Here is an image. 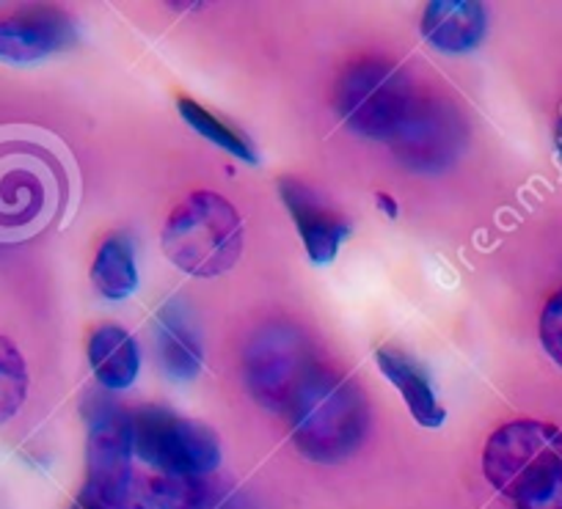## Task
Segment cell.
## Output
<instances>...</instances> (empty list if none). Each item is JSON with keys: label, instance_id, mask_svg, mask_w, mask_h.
Listing matches in <instances>:
<instances>
[{"label": "cell", "instance_id": "obj_12", "mask_svg": "<svg viewBox=\"0 0 562 509\" xmlns=\"http://www.w3.org/2000/svg\"><path fill=\"white\" fill-rule=\"evenodd\" d=\"M221 490L207 476H135L124 509H215Z\"/></svg>", "mask_w": 562, "mask_h": 509}, {"label": "cell", "instance_id": "obj_9", "mask_svg": "<svg viewBox=\"0 0 562 509\" xmlns=\"http://www.w3.org/2000/svg\"><path fill=\"white\" fill-rule=\"evenodd\" d=\"M89 487L97 498L111 509H124L130 490H133V432H130V416L108 399H97L89 410Z\"/></svg>", "mask_w": 562, "mask_h": 509}, {"label": "cell", "instance_id": "obj_17", "mask_svg": "<svg viewBox=\"0 0 562 509\" xmlns=\"http://www.w3.org/2000/svg\"><path fill=\"white\" fill-rule=\"evenodd\" d=\"M158 344H160V361H164L166 372L175 381H193L202 366V344H199L196 333L188 328L182 312L175 306L169 312L160 314L158 319Z\"/></svg>", "mask_w": 562, "mask_h": 509}, {"label": "cell", "instance_id": "obj_5", "mask_svg": "<svg viewBox=\"0 0 562 509\" xmlns=\"http://www.w3.org/2000/svg\"><path fill=\"white\" fill-rule=\"evenodd\" d=\"M408 78L386 58H361L337 86V111L353 133L389 140L414 102Z\"/></svg>", "mask_w": 562, "mask_h": 509}, {"label": "cell", "instance_id": "obj_24", "mask_svg": "<svg viewBox=\"0 0 562 509\" xmlns=\"http://www.w3.org/2000/svg\"><path fill=\"white\" fill-rule=\"evenodd\" d=\"M554 140H557V149H560V155H562V113H560V118H557V129H554Z\"/></svg>", "mask_w": 562, "mask_h": 509}, {"label": "cell", "instance_id": "obj_19", "mask_svg": "<svg viewBox=\"0 0 562 509\" xmlns=\"http://www.w3.org/2000/svg\"><path fill=\"white\" fill-rule=\"evenodd\" d=\"M25 394H29V366L23 353L7 336H0V425H7L20 414Z\"/></svg>", "mask_w": 562, "mask_h": 509}, {"label": "cell", "instance_id": "obj_6", "mask_svg": "<svg viewBox=\"0 0 562 509\" xmlns=\"http://www.w3.org/2000/svg\"><path fill=\"white\" fill-rule=\"evenodd\" d=\"M315 370L310 339L290 323H270L251 336L243 353V377L259 405L290 410L306 375Z\"/></svg>", "mask_w": 562, "mask_h": 509}, {"label": "cell", "instance_id": "obj_8", "mask_svg": "<svg viewBox=\"0 0 562 509\" xmlns=\"http://www.w3.org/2000/svg\"><path fill=\"white\" fill-rule=\"evenodd\" d=\"M562 460V432L543 421L521 419L499 427L483 452L485 479L513 501L532 476Z\"/></svg>", "mask_w": 562, "mask_h": 509}, {"label": "cell", "instance_id": "obj_18", "mask_svg": "<svg viewBox=\"0 0 562 509\" xmlns=\"http://www.w3.org/2000/svg\"><path fill=\"white\" fill-rule=\"evenodd\" d=\"M177 108H180L182 118H186V122L191 124L199 135H204L210 144L221 146V149H226L232 157L248 162V166H254V162H257V151H254V146L248 144V138H243L240 133H235L232 127H226L218 116H213L210 111H204L199 102L180 100L177 102Z\"/></svg>", "mask_w": 562, "mask_h": 509}, {"label": "cell", "instance_id": "obj_2", "mask_svg": "<svg viewBox=\"0 0 562 509\" xmlns=\"http://www.w3.org/2000/svg\"><path fill=\"white\" fill-rule=\"evenodd\" d=\"M293 441L304 457L315 463H339L361 446L370 427V410L361 388L334 370L306 375L290 405Z\"/></svg>", "mask_w": 562, "mask_h": 509}, {"label": "cell", "instance_id": "obj_16", "mask_svg": "<svg viewBox=\"0 0 562 509\" xmlns=\"http://www.w3.org/2000/svg\"><path fill=\"white\" fill-rule=\"evenodd\" d=\"M91 284L108 301H124L138 290L133 242L124 235H111L97 251L91 264Z\"/></svg>", "mask_w": 562, "mask_h": 509}, {"label": "cell", "instance_id": "obj_1", "mask_svg": "<svg viewBox=\"0 0 562 509\" xmlns=\"http://www.w3.org/2000/svg\"><path fill=\"white\" fill-rule=\"evenodd\" d=\"M78 166L61 138L29 124L0 127V242L42 235L72 204Z\"/></svg>", "mask_w": 562, "mask_h": 509}, {"label": "cell", "instance_id": "obj_3", "mask_svg": "<svg viewBox=\"0 0 562 509\" xmlns=\"http://www.w3.org/2000/svg\"><path fill=\"white\" fill-rule=\"evenodd\" d=\"M164 253L171 264L196 279H215L243 253V218L224 196L199 191L188 196L164 226Z\"/></svg>", "mask_w": 562, "mask_h": 509}, {"label": "cell", "instance_id": "obj_15", "mask_svg": "<svg viewBox=\"0 0 562 509\" xmlns=\"http://www.w3.org/2000/svg\"><path fill=\"white\" fill-rule=\"evenodd\" d=\"M89 364L97 381L111 392L130 388L140 370L138 342L119 325H102L89 339Z\"/></svg>", "mask_w": 562, "mask_h": 509}, {"label": "cell", "instance_id": "obj_14", "mask_svg": "<svg viewBox=\"0 0 562 509\" xmlns=\"http://www.w3.org/2000/svg\"><path fill=\"white\" fill-rule=\"evenodd\" d=\"M422 34L441 53H469L483 42L485 9L472 0H434L422 18Z\"/></svg>", "mask_w": 562, "mask_h": 509}, {"label": "cell", "instance_id": "obj_7", "mask_svg": "<svg viewBox=\"0 0 562 509\" xmlns=\"http://www.w3.org/2000/svg\"><path fill=\"white\" fill-rule=\"evenodd\" d=\"M467 138V122L452 102L439 97H414L389 146L411 171L439 174L461 157Z\"/></svg>", "mask_w": 562, "mask_h": 509}, {"label": "cell", "instance_id": "obj_21", "mask_svg": "<svg viewBox=\"0 0 562 509\" xmlns=\"http://www.w3.org/2000/svg\"><path fill=\"white\" fill-rule=\"evenodd\" d=\"M540 342L557 366H562V290L546 303L540 314Z\"/></svg>", "mask_w": 562, "mask_h": 509}, {"label": "cell", "instance_id": "obj_4", "mask_svg": "<svg viewBox=\"0 0 562 509\" xmlns=\"http://www.w3.org/2000/svg\"><path fill=\"white\" fill-rule=\"evenodd\" d=\"M133 454L158 474L207 476L221 463V443L210 427L164 408H140L130 416Z\"/></svg>", "mask_w": 562, "mask_h": 509}, {"label": "cell", "instance_id": "obj_20", "mask_svg": "<svg viewBox=\"0 0 562 509\" xmlns=\"http://www.w3.org/2000/svg\"><path fill=\"white\" fill-rule=\"evenodd\" d=\"M516 509H562V460L551 463L513 496Z\"/></svg>", "mask_w": 562, "mask_h": 509}, {"label": "cell", "instance_id": "obj_11", "mask_svg": "<svg viewBox=\"0 0 562 509\" xmlns=\"http://www.w3.org/2000/svg\"><path fill=\"white\" fill-rule=\"evenodd\" d=\"M279 193L288 204L290 215H293L295 226H299V235L304 240L306 253L315 264H328L334 262V257L339 253L345 237L350 235V224L337 215L334 210H328L326 204L317 199V193L312 188H306L304 182L295 180H281Z\"/></svg>", "mask_w": 562, "mask_h": 509}, {"label": "cell", "instance_id": "obj_10", "mask_svg": "<svg viewBox=\"0 0 562 509\" xmlns=\"http://www.w3.org/2000/svg\"><path fill=\"white\" fill-rule=\"evenodd\" d=\"M78 39V25L61 9L36 7L0 18V61L34 64L67 50Z\"/></svg>", "mask_w": 562, "mask_h": 509}, {"label": "cell", "instance_id": "obj_22", "mask_svg": "<svg viewBox=\"0 0 562 509\" xmlns=\"http://www.w3.org/2000/svg\"><path fill=\"white\" fill-rule=\"evenodd\" d=\"M69 509H111V507H108V504L102 501V498H97L94 493L89 490V487H83V493H80V496L75 498V504Z\"/></svg>", "mask_w": 562, "mask_h": 509}, {"label": "cell", "instance_id": "obj_13", "mask_svg": "<svg viewBox=\"0 0 562 509\" xmlns=\"http://www.w3.org/2000/svg\"><path fill=\"white\" fill-rule=\"evenodd\" d=\"M375 361L383 377L400 392L416 425L428 427V430H439L447 419V410L441 408L439 397H436L434 386H430L428 372L397 348H381L375 353Z\"/></svg>", "mask_w": 562, "mask_h": 509}, {"label": "cell", "instance_id": "obj_23", "mask_svg": "<svg viewBox=\"0 0 562 509\" xmlns=\"http://www.w3.org/2000/svg\"><path fill=\"white\" fill-rule=\"evenodd\" d=\"M375 199H378V207H381L389 218H397V202H394L392 196H386V193H378Z\"/></svg>", "mask_w": 562, "mask_h": 509}]
</instances>
